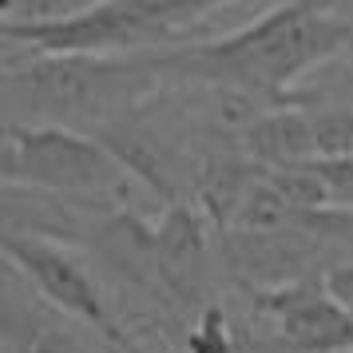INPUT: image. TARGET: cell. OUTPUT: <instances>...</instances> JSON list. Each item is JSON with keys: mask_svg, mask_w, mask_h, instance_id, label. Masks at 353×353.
Here are the masks:
<instances>
[{"mask_svg": "<svg viewBox=\"0 0 353 353\" xmlns=\"http://www.w3.org/2000/svg\"><path fill=\"white\" fill-rule=\"evenodd\" d=\"M341 52H353V20L314 12L302 0H282L239 32L167 48V68L171 80L226 88L274 112L310 99L294 92L298 80Z\"/></svg>", "mask_w": 353, "mask_h": 353, "instance_id": "cell-1", "label": "cell"}, {"mask_svg": "<svg viewBox=\"0 0 353 353\" xmlns=\"http://www.w3.org/2000/svg\"><path fill=\"white\" fill-rule=\"evenodd\" d=\"M4 123L99 135L171 83L167 52L32 56L4 48Z\"/></svg>", "mask_w": 353, "mask_h": 353, "instance_id": "cell-2", "label": "cell"}, {"mask_svg": "<svg viewBox=\"0 0 353 353\" xmlns=\"http://www.w3.org/2000/svg\"><path fill=\"white\" fill-rule=\"evenodd\" d=\"M0 179L4 187L56 194L96 210H123L131 207V194L143 191L96 135L24 123H4Z\"/></svg>", "mask_w": 353, "mask_h": 353, "instance_id": "cell-3", "label": "cell"}, {"mask_svg": "<svg viewBox=\"0 0 353 353\" xmlns=\"http://www.w3.org/2000/svg\"><path fill=\"white\" fill-rule=\"evenodd\" d=\"M4 262L20 274V282L36 298H44L56 314L80 321L115 353H147V341L128 325L108 286L99 282V274L88 270L72 254V246L36 234H4Z\"/></svg>", "mask_w": 353, "mask_h": 353, "instance_id": "cell-4", "label": "cell"}, {"mask_svg": "<svg viewBox=\"0 0 353 353\" xmlns=\"http://www.w3.org/2000/svg\"><path fill=\"white\" fill-rule=\"evenodd\" d=\"M242 298L254 318V334L274 353H353V310H345L325 278Z\"/></svg>", "mask_w": 353, "mask_h": 353, "instance_id": "cell-5", "label": "cell"}, {"mask_svg": "<svg viewBox=\"0 0 353 353\" xmlns=\"http://www.w3.org/2000/svg\"><path fill=\"white\" fill-rule=\"evenodd\" d=\"M305 163L353 159V103H302Z\"/></svg>", "mask_w": 353, "mask_h": 353, "instance_id": "cell-6", "label": "cell"}, {"mask_svg": "<svg viewBox=\"0 0 353 353\" xmlns=\"http://www.w3.org/2000/svg\"><path fill=\"white\" fill-rule=\"evenodd\" d=\"M183 350L187 353H239V325L230 321L223 302L207 305L191 321V330L183 337Z\"/></svg>", "mask_w": 353, "mask_h": 353, "instance_id": "cell-7", "label": "cell"}, {"mask_svg": "<svg viewBox=\"0 0 353 353\" xmlns=\"http://www.w3.org/2000/svg\"><path fill=\"white\" fill-rule=\"evenodd\" d=\"M314 175L330 187L334 207H353V159H330V163H305Z\"/></svg>", "mask_w": 353, "mask_h": 353, "instance_id": "cell-8", "label": "cell"}, {"mask_svg": "<svg viewBox=\"0 0 353 353\" xmlns=\"http://www.w3.org/2000/svg\"><path fill=\"white\" fill-rule=\"evenodd\" d=\"M325 282H330V290H334L337 298L345 302V310H353V262H345V266H337V270L330 274Z\"/></svg>", "mask_w": 353, "mask_h": 353, "instance_id": "cell-9", "label": "cell"}, {"mask_svg": "<svg viewBox=\"0 0 353 353\" xmlns=\"http://www.w3.org/2000/svg\"><path fill=\"white\" fill-rule=\"evenodd\" d=\"M305 8H314V12H325V17H345L353 20V0H302Z\"/></svg>", "mask_w": 353, "mask_h": 353, "instance_id": "cell-10", "label": "cell"}, {"mask_svg": "<svg viewBox=\"0 0 353 353\" xmlns=\"http://www.w3.org/2000/svg\"><path fill=\"white\" fill-rule=\"evenodd\" d=\"M239 353H274V350L258 334H250L246 325H239Z\"/></svg>", "mask_w": 353, "mask_h": 353, "instance_id": "cell-11", "label": "cell"}]
</instances>
